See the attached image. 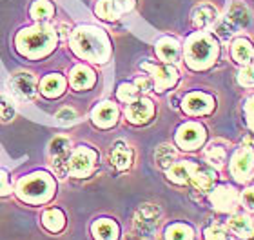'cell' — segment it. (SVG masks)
Returning a JSON list of instances; mask_svg holds the SVG:
<instances>
[{"mask_svg":"<svg viewBox=\"0 0 254 240\" xmlns=\"http://www.w3.org/2000/svg\"><path fill=\"white\" fill-rule=\"evenodd\" d=\"M71 48L78 57L93 62H106L111 48L109 38L98 27H78L71 37Z\"/></svg>","mask_w":254,"mask_h":240,"instance_id":"obj_1","label":"cell"},{"mask_svg":"<svg viewBox=\"0 0 254 240\" xmlns=\"http://www.w3.org/2000/svg\"><path fill=\"white\" fill-rule=\"evenodd\" d=\"M57 35L49 26H35L18 33L16 49L27 59H40L55 48Z\"/></svg>","mask_w":254,"mask_h":240,"instance_id":"obj_2","label":"cell"},{"mask_svg":"<svg viewBox=\"0 0 254 240\" xmlns=\"http://www.w3.org/2000/svg\"><path fill=\"white\" fill-rule=\"evenodd\" d=\"M218 57V46L214 38L205 33H196L186 44V60L190 70H205L214 64Z\"/></svg>","mask_w":254,"mask_h":240,"instance_id":"obj_3","label":"cell"},{"mask_svg":"<svg viewBox=\"0 0 254 240\" xmlns=\"http://www.w3.org/2000/svg\"><path fill=\"white\" fill-rule=\"evenodd\" d=\"M53 193L55 180L46 173L24 176L16 186V195L27 204H42L53 197Z\"/></svg>","mask_w":254,"mask_h":240,"instance_id":"obj_4","label":"cell"},{"mask_svg":"<svg viewBox=\"0 0 254 240\" xmlns=\"http://www.w3.org/2000/svg\"><path fill=\"white\" fill-rule=\"evenodd\" d=\"M160 217H162V211H160L158 206L154 204H142L140 208L136 209L134 213V220H132V226L140 237H151L158 228Z\"/></svg>","mask_w":254,"mask_h":240,"instance_id":"obj_5","label":"cell"},{"mask_svg":"<svg viewBox=\"0 0 254 240\" xmlns=\"http://www.w3.org/2000/svg\"><path fill=\"white\" fill-rule=\"evenodd\" d=\"M69 157H71V142L67 137L53 139V142L49 144V159H51V167H53L55 175L60 178H64L69 173Z\"/></svg>","mask_w":254,"mask_h":240,"instance_id":"obj_6","label":"cell"},{"mask_svg":"<svg viewBox=\"0 0 254 240\" xmlns=\"http://www.w3.org/2000/svg\"><path fill=\"white\" fill-rule=\"evenodd\" d=\"M96 162V151L91 150V148H85V146H80L71 153L69 157V164L67 171L76 178H84L93 171Z\"/></svg>","mask_w":254,"mask_h":240,"instance_id":"obj_7","label":"cell"},{"mask_svg":"<svg viewBox=\"0 0 254 240\" xmlns=\"http://www.w3.org/2000/svg\"><path fill=\"white\" fill-rule=\"evenodd\" d=\"M231 173L238 182H247L254 175V150L242 146L231 159Z\"/></svg>","mask_w":254,"mask_h":240,"instance_id":"obj_8","label":"cell"},{"mask_svg":"<svg viewBox=\"0 0 254 240\" xmlns=\"http://www.w3.org/2000/svg\"><path fill=\"white\" fill-rule=\"evenodd\" d=\"M209 200H211L212 208L220 211V213H234L236 208H238L240 195L231 186H218L211 191Z\"/></svg>","mask_w":254,"mask_h":240,"instance_id":"obj_9","label":"cell"},{"mask_svg":"<svg viewBox=\"0 0 254 240\" xmlns=\"http://www.w3.org/2000/svg\"><path fill=\"white\" fill-rule=\"evenodd\" d=\"M203 142H205V128L198 122L184 124V126L178 129V133H176V144L186 151L196 150V148H200Z\"/></svg>","mask_w":254,"mask_h":240,"instance_id":"obj_10","label":"cell"},{"mask_svg":"<svg viewBox=\"0 0 254 240\" xmlns=\"http://www.w3.org/2000/svg\"><path fill=\"white\" fill-rule=\"evenodd\" d=\"M7 87H9L11 95L20 102L31 100L33 96H35V93H37L35 79H33L31 73H26V71L11 75V79L7 80Z\"/></svg>","mask_w":254,"mask_h":240,"instance_id":"obj_11","label":"cell"},{"mask_svg":"<svg viewBox=\"0 0 254 240\" xmlns=\"http://www.w3.org/2000/svg\"><path fill=\"white\" fill-rule=\"evenodd\" d=\"M142 68L151 73V77L154 80V89L158 91V93L169 89V87H173L178 82V71L173 66H156V64L143 62Z\"/></svg>","mask_w":254,"mask_h":240,"instance_id":"obj_12","label":"cell"},{"mask_svg":"<svg viewBox=\"0 0 254 240\" xmlns=\"http://www.w3.org/2000/svg\"><path fill=\"white\" fill-rule=\"evenodd\" d=\"M182 107L187 115H207L212 111L214 107V100L212 96L205 95V93H189L182 102Z\"/></svg>","mask_w":254,"mask_h":240,"instance_id":"obj_13","label":"cell"},{"mask_svg":"<svg viewBox=\"0 0 254 240\" xmlns=\"http://www.w3.org/2000/svg\"><path fill=\"white\" fill-rule=\"evenodd\" d=\"M154 115V106L153 102L147 98H136L134 102H131L126 109V117L131 124H145L149 122Z\"/></svg>","mask_w":254,"mask_h":240,"instance_id":"obj_14","label":"cell"},{"mask_svg":"<svg viewBox=\"0 0 254 240\" xmlns=\"http://www.w3.org/2000/svg\"><path fill=\"white\" fill-rule=\"evenodd\" d=\"M132 7V0H100L96 4V15L104 20H115L122 15L124 11H129Z\"/></svg>","mask_w":254,"mask_h":240,"instance_id":"obj_15","label":"cell"},{"mask_svg":"<svg viewBox=\"0 0 254 240\" xmlns=\"http://www.w3.org/2000/svg\"><path fill=\"white\" fill-rule=\"evenodd\" d=\"M91 120L95 126L98 128H111L115 126L118 120V107L113 104V102H104V104H98V106L93 109V115H91Z\"/></svg>","mask_w":254,"mask_h":240,"instance_id":"obj_16","label":"cell"},{"mask_svg":"<svg viewBox=\"0 0 254 240\" xmlns=\"http://www.w3.org/2000/svg\"><path fill=\"white\" fill-rule=\"evenodd\" d=\"M198 167H200V165H196L194 162H190V160L175 162V164L167 169V178H169L171 182H175V184H190V180H192V176H194Z\"/></svg>","mask_w":254,"mask_h":240,"instance_id":"obj_17","label":"cell"},{"mask_svg":"<svg viewBox=\"0 0 254 240\" xmlns=\"http://www.w3.org/2000/svg\"><path fill=\"white\" fill-rule=\"evenodd\" d=\"M229 230L242 240H249L254 237V220L245 213H234L229 219Z\"/></svg>","mask_w":254,"mask_h":240,"instance_id":"obj_18","label":"cell"},{"mask_svg":"<svg viewBox=\"0 0 254 240\" xmlns=\"http://www.w3.org/2000/svg\"><path fill=\"white\" fill-rule=\"evenodd\" d=\"M71 85H73L74 89H87V87H91V85L95 84V73H93V70L91 68H87V66L84 64H78V66H74L73 71H71Z\"/></svg>","mask_w":254,"mask_h":240,"instance_id":"obj_19","label":"cell"},{"mask_svg":"<svg viewBox=\"0 0 254 240\" xmlns=\"http://www.w3.org/2000/svg\"><path fill=\"white\" fill-rule=\"evenodd\" d=\"M156 55L167 64H175L180 59V46H178L175 38L165 37L156 44Z\"/></svg>","mask_w":254,"mask_h":240,"instance_id":"obj_20","label":"cell"},{"mask_svg":"<svg viewBox=\"0 0 254 240\" xmlns=\"http://www.w3.org/2000/svg\"><path fill=\"white\" fill-rule=\"evenodd\" d=\"M109 159H111V164L115 165L117 169L124 171L132 164V150L126 142H117V144L113 146Z\"/></svg>","mask_w":254,"mask_h":240,"instance_id":"obj_21","label":"cell"},{"mask_svg":"<svg viewBox=\"0 0 254 240\" xmlns=\"http://www.w3.org/2000/svg\"><path fill=\"white\" fill-rule=\"evenodd\" d=\"M216 182V173L212 169H207V167H198L190 180V186L194 187L198 193H207L211 191L212 186Z\"/></svg>","mask_w":254,"mask_h":240,"instance_id":"obj_22","label":"cell"},{"mask_svg":"<svg viewBox=\"0 0 254 240\" xmlns=\"http://www.w3.org/2000/svg\"><path fill=\"white\" fill-rule=\"evenodd\" d=\"M93 235L96 240H117L118 239V226L111 219H100L96 220L93 228Z\"/></svg>","mask_w":254,"mask_h":240,"instance_id":"obj_23","label":"cell"},{"mask_svg":"<svg viewBox=\"0 0 254 240\" xmlns=\"http://www.w3.org/2000/svg\"><path fill=\"white\" fill-rule=\"evenodd\" d=\"M231 55L238 64H251L254 60L253 44L245 38H238V40H234L233 48H231Z\"/></svg>","mask_w":254,"mask_h":240,"instance_id":"obj_24","label":"cell"},{"mask_svg":"<svg viewBox=\"0 0 254 240\" xmlns=\"http://www.w3.org/2000/svg\"><path fill=\"white\" fill-rule=\"evenodd\" d=\"M64 89H65V80L60 75H48L40 84L42 95L48 96V98H57V96L62 95Z\"/></svg>","mask_w":254,"mask_h":240,"instance_id":"obj_25","label":"cell"},{"mask_svg":"<svg viewBox=\"0 0 254 240\" xmlns=\"http://www.w3.org/2000/svg\"><path fill=\"white\" fill-rule=\"evenodd\" d=\"M225 22L233 27L234 31H238V29H242V27L249 26V22H251L249 9H247L245 5H234L233 9L229 11L227 20H225Z\"/></svg>","mask_w":254,"mask_h":240,"instance_id":"obj_26","label":"cell"},{"mask_svg":"<svg viewBox=\"0 0 254 240\" xmlns=\"http://www.w3.org/2000/svg\"><path fill=\"white\" fill-rule=\"evenodd\" d=\"M42 224L51 233H59V231L64 230V226H65V217H64V213L60 209H48L42 215Z\"/></svg>","mask_w":254,"mask_h":240,"instance_id":"obj_27","label":"cell"},{"mask_svg":"<svg viewBox=\"0 0 254 240\" xmlns=\"http://www.w3.org/2000/svg\"><path fill=\"white\" fill-rule=\"evenodd\" d=\"M154 160H156L158 167H162V169H169L176 160V150L169 144L158 146V148H156V153H154Z\"/></svg>","mask_w":254,"mask_h":240,"instance_id":"obj_28","label":"cell"},{"mask_svg":"<svg viewBox=\"0 0 254 240\" xmlns=\"http://www.w3.org/2000/svg\"><path fill=\"white\" fill-rule=\"evenodd\" d=\"M216 20V9L212 5H200L192 13V22L196 27H207Z\"/></svg>","mask_w":254,"mask_h":240,"instance_id":"obj_29","label":"cell"},{"mask_svg":"<svg viewBox=\"0 0 254 240\" xmlns=\"http://www.w3.org/2000/svg\"><path fill=\"white\" fill-rule=\"evenodd\" d=\"M194 231L187 224H171L165 230V240H192Z\"/></svg>","mask_w":254,"mask_h":240,"instance_id":"obj_30","label":"cell"},{"mask_svg":"<svg viewBox=\"0 0 254 240\" xmlns=\"http://www.w3.org/2000/svg\"><path fill=\"white\" fill-rule=\"evenodd\" d=\"M53 13H55V5L51 4L49 0H37V2L31 5V16L37 18V20L49 18V16H53Z\"/></svg>","mask_w":254,"mask_h":240,"instance_id":"obj_31","label":"cell"},{"mask_svg":"<svg viewBox=\"0 0 254 240\" xmlns=\"http://www.w3.org/2000/svg\"><path fill=\"white\" fill-rule=\"evenodd\" d=\"M117 96H118V100H122L126 102V104H131V102L136 100V96H138V89H136V85L134 84H120V87H118L117 91Z\"/></svg>","mask_w":254,"mask_h":240,"instance_id":"obj_32","label":"cell"},{"mask_svg":"<svg viewBox=\"0 0 254 240\" xmlns=\"http://www.w3.org/2000/svg\"><path fill=\"white\" fill-rule=\"evenodd\" d=\"M205 159L211 162L212 165H222L223 160H225V148L222 146H211L209 150L205 151Z\"/></svg>","mask_w":254,"mask_h":240,"instance_id":"obj_33","label":"cell"},{"mask_svg":"<svg viewBox=\"0 0 254 240\" xmlns=\"http://www.w3.org/2000/svg\"><path fill=\"white\" fill-rule=\"evenodd\" d=\"M15 118V107L4 95H0V122H11Z\"/></svg>","mask_w":254,"mask_h":240,"instance_id":"obj_34","label":"cell"},{"mask_svg":"<svg viewBox=\"0 0 254 240\" xmlns=\"http://www.w3.org/2000/svg\"><path fill=\"white\" fill-rule=\"evenodd\" d=\"M203 235H205V240H233L222 226H211V228H207L203 231Z\"/></svg>","mask_w":254,"mask_h":240,"instance_id":"obj_35","label":"cell"},{"mask_svg":"<svg viewBox=\"0 0 254 240\" xmlns=\"http://www.w3.org/2000/svg\"><path fill=\"white\" fill-rule=\"evenodd\" d=\"M238 82L244 87H253L254 85V66L249 64V66H245L244 70L238 73Z\"/></svg>","mask_w":254,"mask_h":240,"instance_id":"obj_36","label":"cell"},{"mask_svg":"<svg viewBox=\"0 0 254 240\" xmlns=\"http://www.w3.org/2000/svg\"><path fill=\"white\" fill-rule=\"evenodd\" d=\"M57 118H59L60 124H73L76 120V113L73 109H69V107H64L57 113Z\"/></svg>","mask_w":254,"mask_h":240,"instance_id":"obj_37","label":"cell"},{"mask_svg":"<svg viewBox=\"0 0 254 240\" xmlns=\"http://www.w3.org/2000/svg\"><path fill=\"white\" fill-rule=\"evenodd\" d=\"M244 111H245V118H247V124H249V128L254 131V96L247 98Z\"/></svg>","mask_w":254,"mask_h":240,"instance_id":"obj_38","label":"cell"},{"mask_svg":"<svg viewBox=\"0 0 254 240\" xmlns=\"http://www.w3.org/2000/svg\"><path fill=\"white\" fill-rule=\"evenodd\" d=\"M242 204L245 208L254 213V187H247L244 193H242Z\"/></svg>","mask_w":254,"mask_h":240,"instance_id":"obj_39","label":"cell"},{"mask_svg":"<svg viewBox=\"0 0 254 240\" xmlns=\"http://www.w3.org/2000/svg\"><path fill=\"white\" fill-rule=\"evenodd\" d=\"M11 193V182L5 171H0V195H9Z\"/></svg>","mask_w":254,"mask_h":240,"instance_id":"obj_40","label":"cell"},{"mask_svg":"<svg viewBox=\"0 0 254 240\" xmlns=\"http://www.w3.org/2000/svg\"><path fill=\"white\" fill-rule=\"evenodd\" d=\"M134 85H136L138 91H143V93L151 91V87H153L151 80H149V79H143V77H138V79L134 80Z\"/></svg>","mask_w":254,"mask_h":240,"instance_id":"obj_41","label":"cell"}]
</instances>
